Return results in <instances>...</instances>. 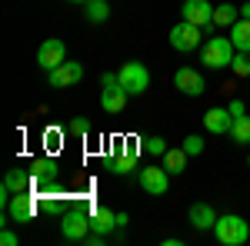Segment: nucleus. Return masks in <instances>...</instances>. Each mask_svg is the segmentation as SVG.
I'll return each instance as SVG.
<instances>
[{
  "label": "nucleus",
  "instance_id": "f257e3e1",
  "mask_svg": "<svg viewBox=\"0 0 250 246\" xmlns=\"http://www.w3.org/2000/svg\"><path fill=\"white\" fill-rule=\"evenodd\" d=\"M213 236H217V243H224V246H244L250 240V227H247L244 216L227 213V216H217V223H213Z\"/></svg>",
  "mask_w": 250,
  "mask_h": 246
},
{
  "label": "nucleus",
  "instance_id": "f03ea898",
  "mask_svg": "<svg viewBox=\"0 0 250 246\" xmlns=\"http://www.w3.org/2000/svg\"><path fill=\"white\" fill-rule=\"evenodd\" d=\"M233 54H237V47H233L230 37H207V43L200 47V60H204L210 70H224V67H230Z\"/></svg>",
  "mask_w": 250,
  "mask_h": 246
},
{
  "label": "nucleus",
  "instance_id": "7ed1b4c3",
  "mask_svg": "<svg viewBox=\"0 0 250 246\" xmlns=\"http://www.w3.org/2000/svg\"><path fill=\"white\" fill-rule=\"evenodd\" d=\"M90 233V213L80 207H67L60 213V236L70 243H83V236Z\"/></svg>",
  "mask_w": 250,
  "mask_h": 246
},
{
  "label": "nucleus",
  "instance_id": "20e7f679",
  "mask_svg": "<svg viewBox=\"0 0 250 246\" xmlns=\"http://www.w3.org/2000/svg\"><path fill=\"white\" fill-rule=\"evenodd\" d=\"M180 20L197 23L207 37H213V30H217V23H213V3H210V0H184V7H180Z\"/></svg>",
  "mask_w": 250,
  "mask_h": 246
},
{
  "label": "nucleus",
  "instance_id": "39448f33",
  "mask_svg": "<svg viewBox=\"0 0 250 246\" xmlns=\"http://www.w3.org/2000/svg\"><path fill=\"white\" fill-rule=\"evenodd\" d=\"M117 76H120V87H124L130 96H140L144 90H150V70H147L140 60L124 63V67L117 70Z\"/></svg>",
  "mask_w": 250,
  "mask_h": 246
},
{
  "label": "nucleus",
  "instance_id": "423d86ee",
  "mask_svg": "<svg viewBox=\"0 0 250 246\" xmlns=\"http://www.w3.org/2000/svg\"><path fill=\"white\" fill-rule=\"evenodd\" d=\"M140 140H124L117 153L107 160V170L114 173V176H127V173H137V156H140Z\"/></svg>",
  "mask_w": 250,
  "mask_h": 246
},
{
  "label": "nucleus",
  "instance_id": "0eeeda50",
  "mask_svg": "<svg viewBox=\"0 0 250 246\" xmlns=\"http://www.w3.org/2000/svg\"><path fill=\"white\" fill-rule=\"evenodd\" d=\"M207 37L197 23H187V20H180V23H173L170 34H167V40H170V47L177 50V54H190V50H197L200 47V40Z\"/></svg>",
  "mask_w": 250,
  "mask_h": 246
},
{
  "label": "nucleus",
  "instance_id": "6e6552de",
  "mask_svg": "<svg viewBox=\"0 0 250 246\" xmlns=\"http://www.w3.org/2000/svg\"><path fill=\"white\" fill-rule=\"evenodd\" d=\"M137 183L144 193H150V196H164L167 189H170V173L164 170V163L160 167H144V170H137Z\"/></svg>",
  "mask_w": 250,
  "mask_h": 246
},
{
  "label": "nucleus",
  "instance_id": "1a4fd4ad",
  "mask_svg": "<svg viewBox=\"0 0 250 246\" xmlns=\"http://www.w3.org/2000/svg\"><path fill=\"white\" fill-rule=\"evenodd\" d=\"M27 170L34 176V187H47V189H54V183H57V176H60V167H57V160H54V153L50 156H34Z\"/></svg>",
  "mask_w": 250,
  "mask_h": 246
},
{
  "label": "nucleus",
  "instance_id": "9d476101",
  "mask_svg": "<svg viewBox=\"0 0 250 246\" xmlns=\"http://www.w3.org/2000/svg\"><path fill=\"white\" fill-rule=\"evenodd\" d=\"M63 60H67V43H63V40L50 37V40H43V43L37 47V63H40V70H43V74L57 70Z\"/></svg>",
  "mask_w": 250,
  "mask_h": 246
},
{
  "label": "nucleus",
  "instance_id": "9b49d317",
  "mask_svg": "<svg viewBox=\"0 0 250 246\" xmlns=\"http://www.w3.org/2000/svg\"><path fill=\"white\" fill-rule=\"evenodd\" d=\"M37 216V196L34 193H14L7 203V220L10 223H30Z\"/></svg>",
  "mask_w": 250,
  "mask_h": 246
},
{
  "label": "nucleus",
  "instance_id": "f8f14e48",
  "mask_svg": "<svg viewBox=\"0 0 250 246\" xmlns=\"http://www.w3.org/2000/svg\"><path fill=\"white\" fill-rule=\"evenodd\" d=\"M173 87H177L184 96H200L204 90H207L204 74H200V70H193V67H180V70L173 74Z\"/></svg>",
  "mask_w": 250,
  "mask_h": 246
},
{
  "label": "nucleus",
  "instance_id": "ddd939ff",
  "mask_svg": "<svg viewBox=\"0 0 250 246\" xmlns=\"http://www.w3.org/2000/svg\"><path fill=\"white\" fill-rule=\"evenodd\" d=\"M47 80H50V87H57V90L74 87V83L83 80V63H77V60H63L57 70H50V74H47Z\"/></svg>",
  "mask_w": 250,
  "mask_h": 246
},
{
  "label": "nucleus",
  "instance_id": "4468645a",
  "mask_svg": "<svg viewBox=\"0 0 250 246\" xmlns=\"http://www.w3.org/2000/svg\"><path fill=\"white\" fill-rule=\"evenodd\" d=\"M127 96H130V94H127L120 83L104 87V90H100V110H104V114H110V116L124 114V110H127Z\"/></svg>",
  "mask_w": 250,
  "mask_h": 246
},
{
  "label": "nucleus",
  "instance_id": "2eb2a0df",
  "mask_svg": "<svg viewBox=\"0 0 250 246\" xmlns=\"http://www.w3.org/2000/svg\"><path fill=\"white\" fill-rule=\"evenodd\" d=\"M204 127H207V133H213V136H230V127H233V116L227 107H210L207 114H204Z\"/></svg>",
  "mask_w": 250,
  "mask_h": 246
},
{
  "label": "nucleus",
  "instance_id": "dca6fc26",
  "mask_svg": "<svg viewBox=\"0 0 250 246\" xmlns=\"http://www.w3.org/2000/svg\"><path fill=\"white\" fill-rule=\"evenodd\" d=\"M187 220H190L193 229L207 233V229H213V223H217V209H213L210 203H193L190 213H187Z\"/></svg>",
  "mask_w": 250,
  "mask_h": 246
},
{
  "label": "nucleus",
  "instance_id": "f3484780",
  "mask_svg": "<svg viewBox=\"0 0 250 246\" xmlns=\"http://www.w3.org/2000/svg\"><path fill=\"white\" fill-rule=\"evenodd\" d=\"M30 187H34V176H30V170H20V167H14V170H7V176H3V189L14 196V193H30Z\"/></svg>",
  "mask_w": 250,
  "mask_h": 246
},
{
  "label": "nucleus",
  "instance_id": "a211bd4d",
  "mask_svg": "<svg viewBox=\"0 0 250 246\" xmlns=\"http://www.w3.org/2000/svg\"><path fill=\"white\" fill-rule=\"evenodd\" d=\"M90 229H94V233H104V236H110V233L117 229V213L110 207L90 209Z\"/></svg>",
  "mask_w": 250,
  "mask_h": 246
},
{
  "label": "nucleus",
  "instance_id": "6ab92c4d",
  "mask_svg": "<svg viewBox=\"0 0 250 246\" xmlns=\"http://www.w3.org/2000/svg\"><path fill=\"white\" fill-rule=\"evenodd\" d=\"M187 160H190V153L184 150V147H170V150L160 156V163H164V170L170 173V176H180V173L187 170Z\"/></svg>",
  "mask_w": 250,
  "mask_h": 246
},
{
  "label": "nucleus",
  "instance_id": "aec40b11",
  "mask_svg": "<svg viewBox=\"0 0 250 246\" xmlns=\"http://www.w3.org/2000/svg\"><path fill=\"white\" fill-rule=\"evenodd\" d=\"M230 40H233V47L237 50H244V54H250V20H237L230 27Z\"/></svg>",
  "mask_w": 250,
  "mask_h": 246
},
{
  "label": "nucleus",
  "instance_id": "412c9836",
  "mask_svg": "<svg viewBox=\"0 0 250 246\" xmlns=\"http://www.w3.org/2000/svg\"><path fill=\"white\" fill-rule=\"evenodd\" d=\"M240 20V7H233V3H217L213 7V23L217 27H233Z\"/></svg>",
  "mask_w": 250,
  "mask_h": 246
},
{
  "label": "nucleus",
  "instance_id": "4be33fe9",
  "mask_svg": "<svg viewBox=\"0 0 250 246\" xmlns=\"http://www.w3.org/2000/svg\"><path fill=\"white\" fill-rule=\"evenodd\" d=\"M83 17L90 20V23H104V20L110 17V3L107 0H87L83 3Z\"/></svg>",
  "mask_w": 250,
  "mask_h": 246
},
{
  "label": "nucleus",
  "instance_id": "5701e85b",
  "mask_svg": "<svg viewBox=\"0 0 250 246\" xmlns=\"http://www.w3.org/2000/svg\"><path fill=\"white\" fill-rule=\"evenodd\" d=\"M140 147H144V153H147L150 160H154V156H164V153L170 150L167 140H164V136H154V133H150V136H140Z\"/></svg>",
  "mask_w": 250,
  "mask_h": 246
},
{
  "label": "nucleus",
  "instance_id": "b1692460",
  "mask_svg": "<svg viewBox=\"0 0 250 246\" xmlns=\"http://www.w3.org/2000/svg\"><path fill=\"white\" fill-rule=\"evenodd\" d=\"M233 143H250V116H233V127H230Z\"/></svg>",
  "mask_w": 250,
  "mask_h": 246
},
{
  "label": "nucleus",
  "instance_id": "393cba45",
  "mask_svg": "<svg viewBox=\"0 0 250 246\" xmlns=\"http://www.w3.org/2000/svg\"><path fill=\"white\" fill-rule=\"evenodd\" d=\"M230 70H233V76H250V54H244V50H237V54H233Z\"/></svg>",
  "mask_w": 250,
  "mask_h": 246
},
{
  "label": "nucleus",
  "instance_id": "a878e982",
  "mask_svg": "<svg viewBox=\"0 0 250 246\" xmlns=\"http://www.w3.org/2000/svg\"><path fill=\"white\" fill-rule=\"evenodd\" d=\"M180 147L190 153V156H200V153H204V147H207V140H204L200 133H190V136H184V143H180Z\"/></svg>",
  "mask_w": 250,
  "mask_h": 246
},
{
  "label": "nucleus",
  "instance_id": "bb28decb",
  "mask_svg": "<svg viewBox=\"0 0 250 246\" xmlns=\"http://www.w3.org/2000/svg\"><path fill=\"white\" fill-rule=\"evenodd\" d=\"M63 133H67V136H87V133H90V120H83V116H74V120L63 127Z\"/></svg>",
  "mask_w": 250,
  "mask_h": 246
},
{
  "label": "nucleus",
  "instance_id": "cd10ccee",
  "mask_svg": "<svg viewBox=\"0 0 250 246\" xmlns=\"http://www.w3.org/2000/svg\"><path fill=\"white\" fill-rule=\"evenodd\" d=\"M104 243H107V236L104 233H94V229L83 236V246H104Z\"/></svg>",
  "mask_w": 250,
  "mask_h": 246
},
{
  "label": "nucleus",
  "instance_id": "c85d7f7f",
  "mask_svg": "<svg viewBox=\"0 0 250 246\" xmlns=\"http://www.w3.org/2000/svg\"><path fill=\"white\" fill-rule=\"evenodd\" d=\"M60 133H63V130H54V133H47V136H43V143L50 147V153L60 150Z\"/></svg>",
  "mask_w": 250,
  "mask_h": 246
},
{
  "label": "nucleus",
  "instance_id": "c756f323",
  "mask_svg": "<svg viewBox=\"0 0 250 246\" xmlns=\"http://www.w3.org/2000/svg\"><path fill=\"white\" fill-rule=\"evenodd\" d=\"M0 243H3V246H17L20 240H17V233H14L10 227H3V233H0Z\"/></svg>",
  "mask_w": 250,
  "mask_h": 246
},
{
  "label": "nucleus",
  "instance_id": "7c9ffc66",
  "mask_svg": "<svg viewBox=\"0 0 250 246\" xmlns=\"http://www.w3.org/2000/svg\"><path fill=\"white\" fill-rule=\"evenodd\" d=\"M227 110H230V116H244V114H247V107H244V100H237V96H233L230 103H227Z\"/></svg>",
  "mask_w": 250,
  "mask_h": 246
},
{
  "label": "nucleus",
  "instance_id": "2f4dec72",
  "mask_svg": "<svg viewBox=\"0 0 250 246\" xmlns=\"http://www.w3.org/2000/svg\"><path fill=\"white\" fill-rule=\"evenodd\" d=\"M127 223H130V216L127 213H117V229H127Z\"/></svg>",
  "mask_w": 250,
  "mask_h": 246
},
{
  "label": "nucleus",
  "instance_id": "473e14b6",
  "mask_svg": "<svg viewBox=\"0 0 250 246\" xmlns=\"http://www.w3.org/2000/svg\"><path fill=\"white\" fill-rule=\"evenodd\" d=\"M240 17L250 20V0H247V3H240Z\"/></svg>",
  "mask_w": 250,
  "mask_h": 246
},
{
  "label": "nucleus",
  "instance_id": "72a5a7b5",
  "mask_svg": "<svg viewBox=\"0 0 250 246\" xmlns=\"http://www.w3.org/2000/svg\"><path fill=\"white\" fill-rule=\"evenodd\" d=\"M67 3H87V0H67Z\"/></svg>",
  "mask_w": 250,
  "mask_h": 246
},
{
  "label": "nucleus",
  "instance_id": "f704fd0d",
  "mask_svg": "<svg viewBox=\"0 0 250 246\" xmlns=\"http://www.w3.org/2000/svg\"><path fill=\"white\" fill-rule=\"evenodd\" d=\"M247 167H250V153H247Z\"/></svg>",
  "mask_w": 250,
  "mask_h": 246
}]
</instances>
